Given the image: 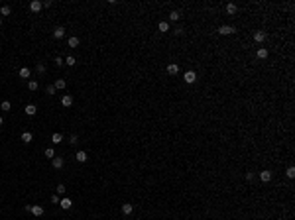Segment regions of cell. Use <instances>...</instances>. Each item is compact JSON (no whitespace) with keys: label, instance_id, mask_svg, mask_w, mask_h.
Segmentation results:
<instances>
[{"label":"cell","instance_id":"cell-1","mask_svg":"<svg viewBox=\"0 0 295 220\" xmlns=\"http://www.w3.org/2000/svg\"><path fill=\"white\" fill-rule=\"evenodd\" d=\"M234 32H236L234 26H220V28H218V33H220V36H232Z\"/></svg>","mask_w":295,"mask_h":220},{"label":"cell","instance_id":"cell-2","mask_svg":"<svg viewBox=\"0 0 295 220\" xmlns=\"http://www.w3.org/2000/svg\"><path fill=\"white\" fill-rule=\"evenodd\" d=\"M183 81H185L187 84H193L197 81V73H195V71H187V73L183 75Z\"/></svg>","mask_w":295,"mask_h":220},{"label":"cell","instance_id":"cell-3","mask_svg":"<svg viewBox=\"0 0 295 220\" xmlns=\"http://www.w3.org/2000/svg\"><path fill=\"white\" fill-rule=\"evenodd\" d=\"M42 8H43V2H39V0H32L30 2V12H33V14H38Z\"/></svg>","mask_w":295,"mask_h":220},{"label":"cell","instance_id":"cell-4","mask_svg":"<svg viewBox=\"0 0 295 220\" xmlns=\"http://www.w3.org/2000/svg\"><path fill=\"white\" fill-rule=\"evenodd\" d=\"M272 171H270V169H264V171H260V181L262 183H270L272 181Z\"/></svg>","mask_w":295,"mask_h":220},{"label":"cell","instance_id":"cell-5","mask_svg":"<svg viewBox=\"0 0 295 220\" xmlns=\"http://www.w3.org/2000/svg\"><path fill=\"white\" fill-rule=\"evenodd\" d=\"M266 38H268V33H266V32H262V30H258V32L254 33V41H256V43L266 41Z\"/></svg>","mask_w":295,"mask_h":220},{"label":"cell","instance_id":"cell-6","mask_svg":"<svg viewBox=\"0 0 295 220\" xmlns=\"http://www.w3.org/2000/svg\"><path fill=\"white\" fill-rule=\"evenodd\" d=\"M59 206L63 208V210H69L71 206H73V201H71V199H67V197H63V199L59 201Z\"/></svg>","mask_w":295,"mask_h":220},{"label":"cell","instance_id":"cell-7","mask_svg":"<svg viewBox=\"0 0 295 220\" xmlns=\"http://www.w3.org/2000/svg\"><path fill=\"white\" fill-rule=\"evenodd\" d=\"M51 165H53V169H61L63 165H65V159H63V157H53Z\"/></svg>","mask_w":295,"mask_h":220},{"label":"cell","instance_id":"cell-8","mask_svg":"<svg viewBox=\"0 0 295 220\" xmlns=\"http://www.w3.org/2000/svg\"><path fill=\"white\" fill-rule=\"evenodd\" d=\"M63 36H65V28H63V26H57V28L53 30V38H55V39H61Z\"/></svg>","mask_w":295,"mask_h":220},{"label":"cell","instance_id":"cell-9","mask_svg":"<svg viewBox=\"0 0 295 220\" xmlns=\"http://www.w3.org/2000/svg\"><path fill=\"white\" fill-rule=\"evenodd\" d=\"M61 104L65 108H69L71 104H73V96H71V94H63V96H61Z\"/></svg>","mask_w":295,"mask_h":220},{"label":"cell","instance_id":"cell-10","mask_svg":"<svg viewBox=\"0 0 295 220\" xmlns=\"http://www.w3.org/2000/svg\"><path fill=\"white\" fill-rule=\"evenodd\" d=\"M132 212H134V204H130V202L122 204V214H124V216H130Z\"/></svg>","mask_w":295,"mask_h":220},{"label":"cell","instance_id":"cell-11","mask_svg":"<svg viewBox=\"0 0 295 220\" xmlns=\"http://www.w3.org/2000/svg\"><path fill=\"white\" fill-rule=\"evenodd\" d=\"M24 112L28 114V116H36V112H38V108H36V104H26V108H24Z\"/></svg>","mask_w":295,"mask_h":220},{"label":"cell","instance_id":"cell-12","mask_svg":"<svg viewBox=\"0 0 295 220\" xmlns=\"http://www.w3.org/2000/svg\"><path fill=\"white\" fill-rule=\"evenodd\" d=\"M30 212H32L33 216H42L43 214V206L42 204H32V210Z\"/></svg>","mask_w":295,"mask_h":220},{"label":"cell","instance_id":"cell-13","mask_svg":"<svg viewBox=\"0 0 295 220\" xmlns=\"http://www.w3.org/2000/svg\"><path fill=\"white\" fill-rule=\"evenodd\" d=\"M167 73L175 77V75L179 73V65H177V63H169V65H167Z\"/></svg>","mask_w":295,"mask_h":220},{"label":"cell","instance_id":"cell-14","mask_svg":"<svg viewBox=\"0 0 295 220\" xmlns=\"http://www.w3.org/2000/svg\"><path fill=\"white\" fill-rule=\"evenodd\" d=\"M75 159L79 161V163H85V161L89 159V155H87V151H77V155H75Z\"/></svg>","mask_w":295,"mask_h":220},{"label":"cell","instance_id":"cell-15","mask_svg":"<svg viewBox=\"0 0 295 220\" xmlns=\"http://www.w3.org/2000/svg\"><path fill=\"white\" fill-rule=\"evenodd\" d=\"M236 10H238V6H236V4H232V2H230V4H226V14H228V16H234Z\"/></svg>","mask_w":295,"mask_h":220},{"label":"cell","instance_id":"cell-16","mask_svg":"<svg viewBox=\"0 0 295 220\" xmlns=\"http://www.w3.org/2000/svg\"><path fill=\"white\" fill-rule=\"evenodd\" d=\"M179 18H181V12H177V10H171V12H169V20H171V22H179Z\"/></svg>","mask_w":295,"mask_h":220},{"label":"cell","instance_id":"cell-17","mask_svg":"<svg viewBox=\"0 0 295 220\" xmlns=\"http://www.w3.org/2000/svg\"><path fill=\"white\" fill-rule=\"evenodd\" d=\"M256 57H258V59H266V57H268V49H266V47H260V49L256 51Z\"/></svg>","mask_w":295,"mask_h":220},{"label":"cell","instance_id":"cell-18","mask_svg":"<svg viewBox=\"0 0 295 220\" xmlns=\"http://www.w3.org/2000/svg\"><path fill=\"white\" fill-rule=\"evenodd\" d=\"M158 30H159L161 33L169 32V22H159V24H158Z\"/></svg>","mask_w":295,"mask_h":220},{"label":"cell","instance_id":"cell-19","mask_svg":"<svg viewBox=\"0 0 295 220\" xmlns=\"http://www.w3.org/2000/svg\"><path fill=\"white\" fill-rule=\"evenodd\" d=\"M30 75H32V71H30L28 67H22V69H20V77H22V79H30Z\"/></svg>","mask_w":295,"mask_h":220},{"label":"cell","instance_id":"cell-20","mask_svg":"<svg viewBox=\"0 0 295 220\" xmlns=\"http://www.w3.org/2000/svg\"><path fill=\"white\" fill-rule=\"evenodd\" d=\"M51 141H53V144H61V141H63V134H59V132H55V134L51 136Z\"/></svg>","mask_w":295,"mask_h":220},{"label":"cell","instance_id":"cell-21","mask_svg":"<svg viewBox=\"0 0 295 220\" xmlns=\"http://www.w3.org/2000/svg\"><path fill=\"white\" fill-rule=\"evenodd\" d=\"M32 132H24V134H22V141H24V144H30V141H32Z\"/></svg>","mask_w":295,"mask_h":220},{"label":"cell","instance_id":"cell-22","mask_svg":"<svg viewBox=\"0 0 295 220\" xmlns=\"http://www.w3.org/2000/svg\"><path fill=\"white\" fill-rule=\"evenodd\" d=\"M69 47H79V38H77V36H73V38H69Z\"/></svg>","mask_w":295,"mask_h":220},{"label":"cell","instance_id":"cell-23","mask_svg":"<svg viewBox=\"0 0 295 220\" xmlns=\"http://www.w3.org/2000/svg\"><path fill=\"white\" fill-rule=\"evenodd\" d=\"M28 89H30V90H32V93H33V90H38V89H39V84H38V81H28Z\"/></svg>","mask_w":295,"mask_h":220},{"label":"cell","instance_id":"cell-24","mask_svg":"<svg viewBox=\"0 0 295 220\" xmlns=\"http://www.w3.org/2000/svg\"><path fill=\"white\" fill-rule=\"evenodd\" d=\"M55 195H65V191H67V189H65V185H63V183H59V185H57V187H55Z\"/></svg>","mask_w":295,"mask_h":220},{"label":"cell","instance_id":"cell-25","mask_svg":"<svg viewBox=\"0 0 295 220\" xmlns=\"http://www.w3.org/2000/svg\"><path fill=\"white\" fill-rule=\"evenodd\" d=\"M53 87H55V89H65V87H67V83H65V81H63V79H57Z\"/></svg>","mask_w":295,"mask_h":220},{"label":"cell","instance_id":"cell-26","mask_svg":"<svg viewBox=\"0 0 295 220\" xmlns=\"http://www.w3.org/2000/svg\"><path fill=\"white\" fill-rule=\"evenodd\" d=\"M10 12H12V8H10V6H2V8H0V14L2 16H10Z\"/></svg>","mask_w":295,"mask_h":220},{"label":"cell","instance_id":"cell-27","mask_svg":"<svg viewBox=\"0 0 295 220\" xmlns=\"http://www.w3.org/2000/svg\"><path fill=\"white\" fill-rule=\"evenodd\" d=\"M285 175H287V177H289V179H293V177H295V167H293V165H289V167H287Z\"/></svg>","mask_w":295,"mask_h":220},{"label":"cell","instance_id":"cell-28","mask_svg":"<svg viewBox=\"0 0 295 220\" xmlns=\"http://www.w3.org/2000/svg\"><path fill=\"white\" fill-rule=\"evenodd\" d=\"M45 157L53 159V157H55V150H53V147H47V150H45Z\"/></svg>","mask_w":295,"mask_h":220},{"label":"cell","instance_id":"cell-29","mask_svg":"<svg viewBox=\"0 0 295 220\" xmlns=\"http://www.w3.org/2000/svg\"><path fill=\"white\" fill-rule=\"evenodd\" d=\"M75 63H77V59H75V57H73V55H69V57H67V59H65V65H69V67H73V65H75Z\"/></svg>","mask_w":295,"mask_h":220},{"label":"cell","instance_id":"cell-30","mask_svg":"<svg viewBox=\"0 0 295 220\" xmlns=\"http://www.w3.org/2000/svg\"><path fill=\"white\" fill-rule=\"evenodd\" d=\"M0 108H2V110H4V112H10V108H12V104L8 102V100H4V102L0 104Z\"/></svg>","mask_w":295,"mask_h":220},{"label":"cell","instance_id":"cell-31","mask_svg":"<svg viewBox=\"0 0 295 220\" xmlns=\"http://www.w3.org/2000/svg\"><path fill=\"white\" fill-rule=\"evenodd\" d=\"M36 71H38V75H43V73H45V65H43V63H38V65H36Z\"/></svg>","mask_w":295,"mask_h":220},{"label":"cell","instance_id":"cell-32","mask_svg":"<svg viewBox=\"0 0 295 220\" xmlns=\"http://www.w3.org/2000/svg\"><path fill=\"white\" fill-rule=\"evenodd\" d=\"M45 90H47V94H55V90H57V89L53 87V84H47V89H45Z\"/></svg>","mask_w":295,"mask_h":220},{"label":"cell","instance_id":"cell-33","mask_svg":"<svg viewBox=\"0 0 295 220\" xmlns=\"http://www.w3.org/2000/svg\"><path fill=\"white\" fill-rule=\"evenodd\" d=\"M59 201H61L59 195H51V202H53V204H59Z\"/></svg>","mask_w":295,"mask_h":220},{"label":"cell","instance_id":"cell-34","mask_svg":"<svg viewBox=\"0 0 295 220\" xmlns=\"http://www.w3.org/2000/svg\"><path fill=\"white\" fill-rule=\"evenodd\" d=\"M77 140H79V138H77V134H71V138H69V144H77Z\"/></svg>","mask_w":295,"mask_h":220},{"label":"cell","instance_id":"cell-35","mask_svg":"<svg viewBox=\"0 0 295 220\" xmlns=\"http://www.w3.org/2000/svg\"><path fill=\"white\" fill-rule=\"evenodd\" d=\"M55 65H57V67L63 65V59H61V57H55Z\"/></svg>","mask_w":295,"mask_h":220},{"label":"cell","instance_id":"cell-36","mask_svg":"<svg viewBox=\"0 0 295 220\" xmlns=\"http://www.w3.org/2000/svg\"><path fill=\"white\" fill-rule=\"evenodd\" d=\"M173 33H175V36H181V33H183V28H175Z\"/></svg>","mask_w":295,"mask_h":220},{"label":"cell","instance_id":"cell-37","mask_svg":"<svg viewBox=\"0 0 295 220\" xmlns=\"http://www.w3.org/2000/svg\"><path fill=\"white\" fill-rule=\"evenodd\" d=\"M49 6H53V2L51 0H45V2H43V8H49Z\"/></svg>","mask_w":295,"mask_h":220},{"label":"cell","instance_id":"cell-38","mask_svg":"<svg viewBox=\"0 0 295 220\" xmlns=\"http://www.w3.org/2000/svg\"><path fill=\"white\" fill-rule=\"evenodd\" d=\"M246 179H248V181H252V179H254V173H252V171H250V173H246Z\"/></svg>","mask_w":295,"mask_h":220},{"label":"cell","instance_id":"cell-39","mask_svg":"<svg viewBox=\"0 0 295 220\" xmlns=\"http://www.w3.org/2000/svg\"><path fill=\"white\" fill-rule=\"evenodd\" d=\"M2 124H4V120H2V116H0V126H2Z\"/></svg>","mask_w":295,"mask_h":220},{"label":"cell","instance_id":"cell-40","mask_svg":"<svg viewBox=\"0 0 295 220\" xmlns=\"http://www.w3.org/2000/svg\"><path fill=\"white\" fill-rule=\"evenodd\" d=\"M0 26H2V16H0Z\"/></svg>","mask_w":295,"mask_h":220}]
</instances>
